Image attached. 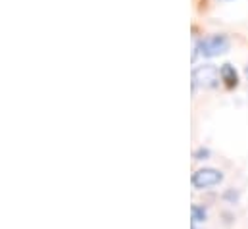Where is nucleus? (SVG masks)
I'll return each instance as SVG.
<instances>
[{
	"mask_svg": "<svg viewBox=\"0 0 248 229\" xmlns=\"http://www.w3.org/2000/svg\"><path fill=\"white\" fill-rule=\"evenodd\" d=\"M219 73H221V81H223L229 89H233V87L239 85V71L235 69V65L223 64V65L219 67Z\"/></svg>",
	"mask_w": 248,
	"mask_h": 229,
	"instance_id": "4",
	"label": "nucleus"
},
{
	"mask_svg": "<svg viewBox=\"0 0 248 229\" xmlns=\"http://www.w3.org/2000/svg\"><path fill=\"white\" fill-rule=\"evenodd\" d=\"M208 156H210V150L204 148V147H200V148L194 152V160H206Z\"/></svg>",
	"mask_w": 248,
	"mask_h": 229,
	"instance_id": "6",
	"label": "nucleus"
},
{
	"mask_svg": "<svg viewBox=\"0 0 248 229\" xmlns=\"http://www.w3.org/2000/svg\"><path fill=\"white\" fill-rule=\"evenodd\" d=\"M221 81L219 67L214 64H202L192 69V89L202 87V89H216Z\"/></svg>",
	"mask_w": 248,
	"mask_h": 229,
	"instance_id": "1",
	"label": "nucleus"
},
{
	"mask_svg": "<svg viewBox=\"0 0 248 229\" xmlns=\"http://www.w3.org/2000/svg\"><path fill=\"white\" fill-rule=\"evenodd\" d=\"M223 172L217 170V168H200L192 173L190 177V183L194 189L198 191H204V189H210V187H217L219 183H223Z\"/></svg>",
	"mask_w": 248,
	"mask_h": 229,
	"instance_id": "3",
	"label": "nucleus"
},
{
	"mask_svg": "<svg viewBox=\"0 0 248 229\" xmlns=\"http://www.w3.org/2000/svg\"><path fill=\"white\" fill-rule=\"evenodd\" d=\"M231 43L227 39V35L223 33H216V35H208L204 39L198 41L196 49L204 54L206 58H214V56H219V54H225L229 50Z\"/></svg>",
	"mask_w": 248,
	"mask_h": 229,
	"instance_id": "2",
	"label": "nucleus"
},
{
	"mask_svg": "<svg viewBox=\"0 0 248 229\" xmlns=\"http://www.w3.org/2000/svg\"><path fill=\"white\" fill-rule=\"evenodd\" d=\"M190 216H192V226H198V224H204L208 220V210L204 204H192Z\"/></svg>",
	"mask_w": 248,
	"mask_h": 229,
	"instance_id": "5",
	"label": "nucleus"
}]
</instances>
